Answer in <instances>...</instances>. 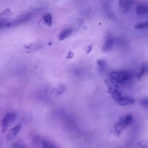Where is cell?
<instances>
[{
	"mask_svg": "<svg viewBox=\"0 0 148 148\" xmlns=\"http://www.w3.org/2000/svg\"><path fill=\"white\" fill-rule=\"evenodd\" d=\"M109 76L110 79L116 83L130 87L133 75L130 71L120 70L112 72L110 73Z\"/></svg>",
	"mask_w": 148,
	"mask_h": 148,
	"instance_id": "obj_1",
	"label": "cell"
},
{
	"mask_svg": "<svg viewBox=\"0 0 148 148\" xmlns=\"http://www.w3.org/2000/svg\"><path fill=\"white\" fill-rule=\"evenodd\" d=\"M134 121L132 115L131 114L120 117L114 125V130L116 134L119 135L122 130L127 126L132 124Z\"/></svg>",
	"mask_w": 148,
	"mask_h": 148,
	"instance_id": "obj_2",
	"label": "cell"
},
{
	"mask_svg": "<svg viewBox=\"0 0 148 148\" xmlns=\"http://www.w3.org/2000/svg\"><path fill=\"white\" fill-rule=\"evenodd\" d=\"M112 93V98L116 103L121 106L132 104L135 102L134 98L128 96L123 95L119 90H114Z\"/></svg>",
	"mask_w": 148,
	"mask_h": 148,
	"instance_id": "obj_3",
	"label": "cell"
},
{
	"mask_svg": "<svg viewBox=\"0 0 148 148\" xmlns=\"http://www.w3.org/2000/svg\"><path fill=\"white\" fill-rule=\"evenodd\" d=\"M16 115L14 112L7 114L2 119L1 122V127L3 132L6 130L8 125L13 123L16 119Z\"/></svg>",
	"mask_w": 148,
	"mask_h": 148,
	"instance_id": "obj_4",
	"label": "cell"
},
{
	"mask_svg": "<svg viewBox=\"0 0 148 148\" xmlns=\"http://www.w3.org/2000/svg\"><path fill=\"white\" fill-rule=\"evenodd\" d=\"M113 43L114 40L112 36L110 35H108L102 48V51L106 53L110 50L113 47Z\"/></svg>",
	"mask_w": 148,
	"mask_h": 148,
	"instance_id": "obj_5",
	"label": "cell"
},
{
	"mask_svg": "<svg viewBox=\"0 0 148 148\" xmlns=\"http://www.w3.org/2000/svg\"><path fill=\"white\" fill-rule=\"evenodd\" d=\"M97 64L100 73L101 75L105 73L108 69V64L106 61L103 59H100L97 60Z\"/></svg>",
	"mask_w": 148,
	"mask_h": 148,
	"instance_id": "obj_6",
	"label": "cell"
},
{
	"mask_svg": "<svg viewBox=\"0 0 148 148\" xmlns=\"http://www.w3.org/2000/svg\"><path fill=\"white\" fill-rule=\"evenodd\" d=\"M134 3L133 1H132L121 0L119 1V5L123 10V12H125L129 10Z\"/></svg>",
	"mask_w": 148,
	"mask_h": 148,
	"instance_id": "obj_7",
	"label": "cell"
},
{
	"mask_svg": "<svg viewBox=\"0 0 148 148\" xmlns=\"http://www.w3.org/2000/svg\"><path fill=\"white\" fill-rule=\"evenodd\" d=\"M21 127L20 125H18L11 128L7 135V139L10 140L14 137L20 130Z\"/></svg>",
	"mask_w": 148,
	"mask_h": 148,
	"instance_id": "obj_8",
	"label": "cell"
},
{
	"mask_svg": "<svg viewBox=\"0 0 148 148\" xmlns=\"http://www.w3.org/2000/svg\"><path fill=\"white\" fill-rule=\"evenodd\" d=\"M32 16V14L29 13L22 15L17 18L13 23L14 25H17L28 20Z\"/></svg>",
	"mask_w": 148,
	"mask_h": 148,
	"instance_id": "obj_9",
	"label": "cell"
},
{
	"mask_svg": "<svg viewBox=\"0 0 148 148\" xmlns=\"http://www.w3.org/2000/svg\"><path fill=\"white\" fill-rule=\"evenodd\" d=\"M73 33V30L69 28L62 30L59 34L58 38L60 40H62L69 37Z\"/></svg>",
	"mask_w": 148,
	"mask_h": 148,
	"instance_id": "obj_10",
	"label": "cell"
},
{
	"mask_svg": "<svg viewBox=\"0 0 148 148\" xmlns=\"http://www.w3.org/2000/svg\"><path fill=\"white\" fill-rule=\"evenodd\" d=\"M41 144L42 148H61L56 144L48 140H42Z\"/></svg>",
	"mask_w": 148,
	"mask_h": 148,
	"instance_id": "obj_11",
	"label": "cell"
},
{
	"mask_svg": "<svg viewBox=\"0 0 148 148\" xmlns=\"http://www.w3.org/2000/svg\"><path fill=\"white\" fill-rule=\"evenodd\" d=\"M148 12V7L146 5L142 4L138 5L136 9V13L139 15L146 14Z\"/></svg>",
	"mask_w": 148,
	"mask_h": 148,
	"instance_id": "obj_12",
	"label": "cell"
},
{
	"mask_svg": "<svg viewBox=\"0 0 148 148\" xmlns=\"http://www.w3.org/2000/svg\"><path fill=\"white\" fill-rule=\"evenodd\" d=\"M147 142L145 140H141L138 141L133 148H147Z\"/></svg>",
	"mask_w": 148,
	"mask_h": 148,
	"instance_id": "obj_13",
	"label": "cell"
},
{
	"mask_svg": "<svg viewBox=\"0 0 148 148\" xmlns=\"http://www.w3.org/2000/svg\"><path fill=\"white\" fill-rule=\"evenodd\" d=\"M147 66L145 64H143L140 68L139 72L137 73V77L138 79H140L145 73Z\"/></svg>",
	"mask_w": 148,
	"mask_h": 148,
	"instance_id": "obj_14",
	"label": "cell"
},
{
	"mask_svg": "<svg viewBox=\"0 0 148 148\" xmlns=\"http://www.w3.org/2000/svg\"><path fill=\"white\" fill-rule=\"evenodd\" d=\"M45 23L49 26L50 27L52 24V16L51 14H47L43 17Z\"/></svg>",
	"mask_w": 148,
	"mask_h": 148,
	"instance_id": "obj_15",
	"label": "cell"
},
{
	"mask_svg": "<svg viewBox=\"0 0 148 148\" xmlns=\"http://www.w3.org/2000/svg\"><path fill=\"white\" fill-rule=\"evenodd\" d=\"M147 22L140 23L136 25L134 27L136 29H139L145 28L148 27Z\"/></svg>",
	"mask_w": 148,
	"mask_h": 148,
	"instance_id": "obj_16",
	"label": "cell"
},
{
	"mask_svg": "<svg viewBox=\"0 0 148 148\" xmlns=\"http://www.w3.org/2000/svg\"><path fill=\"white\" fill-rule=\"evenodd\" d=\"M140 103L141 106L145 108L148 107V99L147 98H145L141 100Z\"/></svg>",
	"mask_w": 148,
	"mask_h": 148,
	"instance_id": "obj_17",
	"label": "cell"
},
{
	"mask_svg": "<svg viewBox=\"0 0 148 148\" xmlns=\"http://www.w3.org/2000/svg\"><path fill=\"white\" fill-rule=\"evenodd\" d=\"M14 148H26L23 145L20 144L16 143L14 145Z\"/></svg>",
	"mask_w": 148,
	"mask_h": 148,
	"instance_id": "obj_18",
	"label": "cell"
},
{
	"mask_svg": "<svg viewBox=\"0 0 148 148\" xmlns=\"http://www.w3.org/2000/svg\"><path fill=\"white\" fill-rule=\"evenodd\" d=\"M74 56L73 53L71 51H70L69 52L68 55L66 57L68 58H72Z\"/></svg>",
	"mask_w": 148,
	"mask_h": 148,
	"instance_id": "obj_19",
	"label": "cell"
},
{
	"mask_svg": "<svg viewBox=\"0 0 148 148\" xmlns=\"http://www.w3.org/2000/svg\"><path fill=\"white\" fill-rule=\"evenodd\" d=\"M92 44L88 46L86 51L87 54H88L92 50Z\"/></svg>",
	"mask_w": 148,
	"mask_h": 148,
	"instance_id": "obj_20",
	"label": "cell"
},
{
	"mask_svg": "<svg viewBox=\"0 0 148 148\" xmlns=\"http://www.w3.org/2000/svg\"><path fill=\"white\" fill-rule=\"evenodd\" d=\"M79 20L80 21H78V23L79 24V25H81L82 23L84 22V20L83 18H80L79 19Z\"/></svg>",
	"mask_w": 148,
	"mask_h": 148,
	"instance_id": "obj_21",
	"label": "cell"
},
{
	"mask_svg": "<svg viewBox=\"0 0 148 148\" xmlns=\"http://www.w3.org/2000/svg\"><path fill=\"white\" fill-rule=\"evenodd\" d=\"M52 44V42H49L48 43V45L49 46L51 45Z\"/></svg>",
	"mask_w": 148,
	"mask_h": 148,
	"instance_id": "obj_22",
	"label": "cell"
},
{
	"mask_svg": "<svg viewBox=\"0 0 148 148\" xmlns=\"http://www.w3.org/2000/svg\"><path fill=\"white\" fill-rule=\"evenodd\" d=\"M1 26V23H0V27Z\"/></svg>",
	"mask_w": 148,
	"mask_h": 148,
	"instance_id": "obj_23",
	"label": "cell"
}]
</instances>
